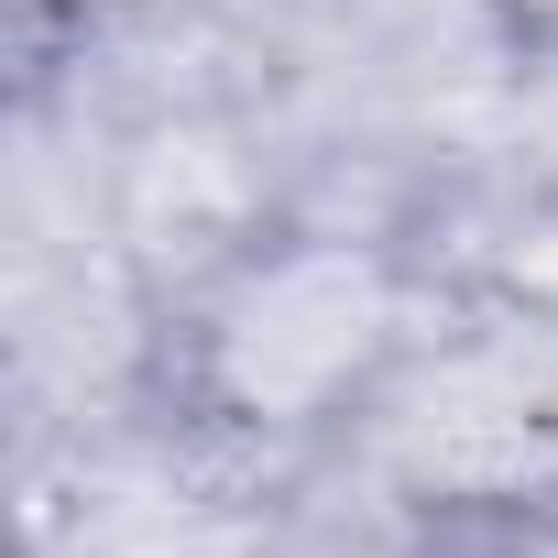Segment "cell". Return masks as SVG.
Listing matches in <instances>:
<instances>
[{
	"label": "cell",
	"mask_w": 558,
	"mask_h": 558,
	"mask_svg": "<svg viewBox=\"0 0 558 558\" xmlns=\"http://www.w3.org/2000/svg\"><path fill=\"white\" fill-rule=\"evenodd\" d=\"M482 12H493L525 56H558V0H482Z\"/></svg>",
	"instance_id": "obj_1"
}]
</instances>
